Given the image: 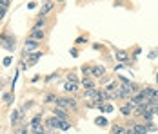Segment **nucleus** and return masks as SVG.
I'll list each match as a JSON object with an SVG mask.
<instances>
[{
	"mask_svg": "<svg viewBox=\"0 0 158 134\" xmlns=\"http://www.w3.org/2000/svg\"><path fill=\"white\" fill-rule=\"evenodd\" d=\"M24 114H26V112H24L22 109H15V111L11 112V125H13V127H18V123L24 121Z\"/></svg>",
	"mask_w": 158,
	"mask_h": 134,
	"instance_id": "0eeeda50",
	"label": "nucleus"
},
{
	"mask_svg": "<svg viewBox=\"0 0 158 134\" xmlns=\"http://www.w3.org/2000/svg\"><path fill=\"white\" fill-rule=\"evenodd\" d=\"M142 92L149 100H158V89H155V87H143Z\"/></svg>",
	"mask_w": 158,
	"mask_h": 134,
	"instance_id": "9b49d317",
	"label": "nucleus"
},
{
	"mask_svg": "<svg viewBox=\"0 0 158 134\" xmlns=\"http://www.w3.org/2000/svg\"><path fill=\"white\" fill-rule=\"evenodd\" d=\"M91 76H93V78H102V76H106V67H104V65H95Z\"/></svg>",
	"mask_w": 158,
	"mask_h": 134,
	"instance_id": "2eb2a0df",
	"label": "nucleus"
},
{
	"mask_svg": "<svg viewBox=\"0 0 158 134\" xmlns=\"http://www.w3.org/2000/svg\"><path fill=\"white\" fill-rule=\"evenodd\" d=\"M29 131H31V129H29V123H27V125H20V127H16L15 134H29Z\"/></svg>",
	"mask_w": 158,
	"mask_h": 134,
	"instance_id": "4be33fe9",
	"label": "nucleus"
},
{
	"mask_svg": "<svg viewBox=\"0 0 158 134\" xmlns=\"http://www.w3.org/2000/svg\"><path fill=\"white\" fill-rule=\"evenodd\" d=\"M27 38H33V40L42 42V40L46 38V31H44V29H38V27H33V29L29 31V35H27Z\"/></svg>",
	"mask_w": 158,
	"mask_h": 134,
	"instance_id": "6e6552de",
	"label": "nucleus"
},
{
	"mask_svg": "<svg viewBox=\"0 0 158 134\" xmlns=\"http://www.w3.org/2000/svg\"><path fill=\"white\" fill-rule=\"evenodd\" d=\"M58 105H62L65 109H71V111L78 109V104H77V100L73 96H62V98H58Z\"/></svg>",
	"mask_w": 158,
	"mask_h": 134,
	"instance_id": "7ed1b4c3",
	"label": "nucleus"
},
{
	"mask_svg": "<svg viewBox=\"0 0 158 134\" xmlns=\"http://www.w3.org/2000/svg\"><path fill=\"white\" fill-rule=\"evenodd\" d=\"M156 83H158V71H156Z\"/></svg>",
	"mask_w": 158,
	"mask_h": 134,
	"instance_id": "79ce46f5",
	"label": "nucleus"
},
{
	"mask_svg": "<svg viewBox=\"0 0 158 134\" xmlns=\"http://www.w3.org/2000/svg\"><path fill=\"white\" fill-rule=\"evenodd\" d=\"M11 65V56H6L4 58V67H9Z\"/></svg>",
	"mask_w": 158,
	"mask_h": 134,
	"instance_id": "72a5a7b5",
	"label": "nucleus"
},
{
	"mask_svg": "<svg viewBox=\"0 0 158 134\" xmlns=\"http://www.w3.org/2000/svg\"><path fill=\"white\" fill-rule=\"evenodd\" d=\"M98 109H100V112H106V114H107V112H113V111H114V105L113 104H104V105H100Z\"/></svg>",
	"mask_w": 158,
	"mask_h": 134,
	"instance_id": "412c9836",
	"label": "nucleus"
},
{
	"mask_svg": "<svg viewBox=\"0 0 158 134\" xmlns=\"http://www.w3.org/2000/svg\"><path fill=\"white\" fill-rule=\"evenodd\" d=\"M55 78H58V73H53L51 76H48V78H46V82H51V80H55Z\"/></svg>",
	"mask_w": 158,
	"mask_h": 134,
	"instance_id": "c9c22d12",
	"label": "nucleus"
},
{
	"mask_svg": "<svg viewBox=\"0 0 158 134\" xmlns=\"http://www.w3.org/2000/svg\"><path fill=\"white\" fill-rule=\"evenodd\" d=\"M113 134H127V127L120 125V123H113Z\"/></svg>",
	"mask_w": 158,
	"mask_h": 134,
	"instance_id": "f3484780",
	"label": "nucleus"
},
{
	"mask_svg": "<svg viewBox=\"0 0 158 134\" xmlns=\"http://www.w3.org/2000/svg\"><path fill=\"white\" fill-rule=\"evenodd\" d=\"M0 45L6 49V51H15L16 47V38L9 33H2L0 35Z\"/></svg>",
	"mask_w": 158,
	"mask_h": 134,
	"instance_id": "f257e3e1",
	"label": "nucleus"
},
{
	"mask_svg": "<svg viewBox=\"0 0 158 134\" xmlns=\"http://www.w3.org/2000/svg\"><path fill=\"white\" fill-rule=\"evenodd\" d=\"M80 85H82L84 89H95V87H96L95 80H93L91 76H84V80L80 82Z\"/></svg>",
	"mask_w": 158,
	"mask_h": 134,
	"instance_id": "f8f14e48",
	"label": "nucleus"
},
{
	"mask_svg": "<svg viewBox=\"0 0 158 134\" xmlns=\"http://www.w3.org/2000/svg\"><path fill=\"white\" fill-rule=\"evenodd\" d=\"M33 134H46V125H42V127H35V129H31Z\"/></svg>",
	"mask_w": 158,
	"mask_h": 134,
	"instance_id": "c756f323",
	"label": "nucleus"
},
{
	"mask_svg": "<svg viewBox=\"0 0 158 134\" xmlns=\"http://www.w3.org/2000/svg\"><path fill=\"white\" fill-rule=\"evenodd\" d=\"M38 47H40V42H38V40L27 38V40H26V45H24V55H31L35 51H38Z\"/></svg>",
	"mask_w": 158,
	"mask_h": 134,
	"instance_id": "20e7f679",
	"label": "nucleus"
},
{
	"mask_svg": "<svg viewBox=\"0 0 158 134\" xmlns=\"http://www.w3.org/2000/svg\"><path fill=\"white\" fill-rule=\"evenodd\" d=\"M55 7V0H42V7H40V15L38 16H48Z\"/></svg>",
	"mask_w": 158,
	"mask_h": 134,
	"instance_id": "423d86ee",
	"label": "nucleus"
},
{
	"mask_svg": "<svg viewBox=\"0 0 158 134\" xmlns=\"http://www.w3.org/2000/svg\"><path fill=\"white\" fill-rule=\"evenodd\" d=\"M135 131H136V134H147V127H145V123L143 125L135 123Z\"/></svg>",
	"mask_w": 158,
	"mask_h": 134,
	"instance_id": "393cba45",
	"label": "nucleus"
},
{
	"mask_svg": "<svg viewBox=\"0 0 158 134\" xmlns=\"http://www.w3.org/2000/svg\"><path fill=\"white\" fill-rule=\"evenodd\" d=\"M78 87H80L78 82H71V80H67V82H65V85H64V91H65V92H71V94H73L75 91H78Z\"/></svg>",
	"mask_w": 158,
	"mask_h": 134,
	"instance_id": "ddd939ff",
	"label": "nucleus"
},
{
	"mask_svg": "<svg viewBox=\"0 0 158 134\" xmlns=\"http://www.w3.org/2000/svg\"><path fill=\"white\" fill-rule=\"evenodd\" d=\"M42 125H44L42 114H36V116H33L31 121H29V129H35V127H42Z\"/></svg>",
	"mask_w": 158,
	"mask_h": 134,
	"instance_id": "4468645a",
	"label": "nucleus"
},
{
	"mask_svg": "<svg viewBox=\"0 0 158 134\" xmlns=\"http://www.w3.org/2000/svg\"><path fill=\"white\" fill-rule=\"evenodd\" d=\"M96 94H98V89H84V98H87V100H95Z\"/></svg>",
	"mask_w": 158,
	"mask_h": 134,
	"instance_id": "a211bd4d",
	"label": "nucleus"
},
{
	"mask_svg": "<svg viewBox=\"0 0 158 134\" xmlns=\"http://www.w3.org/2000/svg\"><path fill=\"white\" fill-rule=\"evenodd\" d=\"M53 114H55L58 120H67L69 118V109H65V107L56 104L55 107H53Z\"/></svg>",
	"mask_w": 158,
	"mask_h": 134,
	"instance_id": "39448f33",
	"label": "nucleus"
},
{
	"mask_svg": "<svg viewBox=\"0 0 158 134\" xmlns=\"http://www.w3.org/2000/svg\"><path fill=\"white\" fill-rule=\"evenodd\" d=\"M9 6H11V2H9V0H0V7H6V9H7Z\"/></svg>",
	"mask_w": 158,
	"mask_h": 134,
	"instance_id": "473e14b6",
	"label": "nucleus"
},
{
	"mask_svg": "<svg viewBox=\"0 0 158 134\" xmlns=\"http://www.w3.org/2000/svg\"><path fill=\"white\" fill-rule=\"evenodd\" d=\"M118 82H107V85L104 87V91H106V94H107V98H109V102H114V100H118Z\"/></svg>",
	"mask_w": 158,
	"mask_h": 134,
	"instance_id": "f03ea898",
	"label": "nucleus"
},
{
	"mask_svg": "<svg viewBox=\"0 0 158 134\" xmlns=\"http://www.w3.org/2000/svg\"><path fill=\"white\" fill-rule=\"evenodd\" d=\"M58 123H60V120L56 118V116H49L46 121H44V125L51 129V131H58Z\"/></svg>",
	"mask_w": 158,
	"mask_h": 134,
	"instance_id": "1a4fd4ad",
	"label": "nucleus"
},
{
	"mask_svg": "<svg viewBox=\"0 0 158 134\" xmlns=\"http://www.w3.org/2000/svg\"><path fill=\"white\" fill-rule=\"evenodd\" d=\"M31 107H33V102H26V104H24V107H22V111L26 112V109H31Z\"/></svg>",
	"mask_w": 158,
	"mask_h": 134,
	"instance_id": "f704fd0d",
	"label": "nucleus"
},
{
	"mask_svg": "<svg viewBox=\"0 0 158 134\" xmlns=\"http://www.w3.org/2000/svg\"><path fill=\"white\" fill-rule=\"evenodd\" d=\"M120 112L126 116V118H129L131 114H133V105H129V104H126V105H122L120 107Z\"/></svg>",
	"mask_w": 158,
	"mask_h": 134,
	"instance_id": "6ab92c4d",
	"label": "nucleus"
},
{
	"mask_svg": "<svg viewBox=\"0 0 158 134\" xmlns=\"http://www.w3.org/2000/svg\"><path fill=\"white\" fill-rule=\"evenodd\" d=\"M4 104H6V105L13 104V94H9V92H7V94H4Z\"/></svg>",
	"mask_w": 158,
	"mask_h": 134,
	"instance_id": "7c9ffc66",
	"label": "nucleus"
},
{
	"mask_svg": "<svg viewBox=\"0 0 158 134\" xmlns=\"http://www.w3.org/2000/svg\"><path fill=\"white\" fill-rule=\"evenodd\" d=\"M140 116H142L143 121L147 123V121H153V118H155L156 114H155V112H149V111H145V112H143V114H140Z\"/></svg>",
	"mask_w": 158,
	"mask_h": 134,
	"instance_id": "a878e982",
	"label": "nucleus"
},
{
	"mask_svg": "<svg viewBox=\"0 0 158 134\" xmlns=\"http://www.w3.org/2000/svg\"><path fill=\"white\" fill-rule=\"evenodd\" d=\"M4 16H6V7H0V20H4Z\"/></svg>",
	"mask_w": 158,
	"mask_h": 134,
	"instance_id": "58836bf2",
	"label": "nucleus"
},
{
	"mask_svg": "<svg viewBox=\"0 0 158 134\" xmlns=\"http://www.w3.org/2000/svg\"><path fill=\"white\" fill-rule=\"evenodd\" d=\"M42 55L44 53H40V51H35V53H31V56H29V62H27V65L31 67V65H35L36 62H38V58H42Z\"/></svg>",
	"mask_w": 158,
	"mask_h": 134,
	"instance_id": "dca6fc26",
	"label": "nucleus"
},
{
	"mask_svg": "<svg viewBox=\"0 0 158 134\" xmlns=\"http://www.w3.org/2000/svg\"><path fill=\"white\" fill-rule=\"evenodd\" d=\"M95 123L98 125V127H107V125H109V121L104 118V116H98V118H95Z\"/></svg>",
	"mask_w": 158,
	"mask_h": 134,
	"instance_id": "b1692460",
	"label": "nucleus"
},
{
	"mask_svg": "<svg viewBox=\"0 0 158 134\" xmlns=\"http://www.w3.org/2000/svg\"><path fill=\"white\" fill-rule=\"evenodd\" d=\"M145 127H147V132H156V131H158L156 125H155L153 121H147V123H145Z\"/></svg>",
	"mask_w": 158,
	"mask_h": 134,
	"instance_id": "c85d7f7f",
	"label": "nucleus"
},
{
	"mask_svg": "<svg viewBox=\"0 0 158 134\" xmlns=\"http://www.w3.org/2000/svg\"><path fill=\"white\" fill-rule=\"evenodd\" d=\"M46 24H48L46 16H38V20L35 22V27H38V29H44V27H46Z\"/></svg>",
	"mask_w": 158,
	"mask_h": 134,
	"instance_id": "5701e85b",
	"label": "nucleus"
},
{
	"mask_svg": "<svg viewBox=\"0 0 158 134\" xmlns=\"http://www.w3.org/2000/svg\"><path fill=\"white\" fill-rule=\"evenodd\" d=\"M85 42H87V38H85V36H78V38L75 40V44H77V45H82V44H85Z\"/></svg>",
	"mask_w": 158,
	"mask_h": 134,
	"instance_id": "2f4dec72",
	"label": "nucleus"
},
{
	"mask_svg": "<svg viewBox=\"0 0 158 134\" xmlns=\"http://www.w3.org/2000/svg\"><path fill=\"white\" fill-rule=\"evenodd\" d=\"M69 53H71V56H78V49H77V47H73Z\"/></svg>",
	"mask_w": 158,
	"mask_h": 134,
	"instance_id": "4c0bfd02",
	"label": "nucleus"
},
{
	"mask_svg": "<svg viewBox=\"0 0 158 134\" xmlns=\"http://www.w3.org/2000/svg\"><path fill=\"white\" fill-rule=\"evenodd\" d=\"M156 116H158V107H156Z\"/></svg>",
	"mask_w": 158,
	"mask_h": 134,
	"instance_id": "37998d69",
	"label": "nucleus"
},
{
	"mask_svg": "<svg viewBox=\"0 0 158 134\" xmlns=\"http://www.w3.org/2000/svg\"><path fill=\"white\" fill-rule=\"evenodd\" d=\"M73 129V125L67 121V120H60V123H58V131H71Z\"/></svg>",
	"mask_w": 158,
	"mask_h": 134,
	"instance_id": "aec40b11",
	"label": "nucleus"
},
{
	"mask_svg": "<svg viewBox=\"0 0 158 134\" xmlns=\"http://www.w3.org/2000/svg\"><path fill=\"white\" fill-rule=\"evenodd\" d=\"M67 80H71V82H78V78H77L75 75H71V73L67 75Z\"/></svg>",
	"mask_w": 158,
	"mask_h": 134,
	"instance_id": "e433bc0d",
	"label": "nucleus"
},
{
	"mask_svg": "<svg viewBox=\"0 0 158 134\" xmlns=\"http://www.w3.org/2000/svg\"><path fill=\"white\" fill-rule=\"evenodd\" d=\"M46 104H58V96H56V94H48V96H46Z\"/></svg>",
	"mask_w": 158,
	"mask_h": 134,
	"instance_id": "bb28decb",
	"label": "nucleus"
},
{
	"mask_svg": "<svg viewBox=\"0 0 158 134\" xmlns=\"http://www.w3.org/2000/svg\"><path fill=\"white\" fill-rule=\"evenodd\" d=\"M27 7H29V9H35V7H36V4H35V2H29V4H27Z\"/></svg>",
	"mask_w": 158,
	"mask_h": 134,
	"instance_id": "a19ab883",
	"label": "nucleus"
},
{
	"mask_svg": "<svg viewBox=\"0 0 158 134\" xmlns=\"http://www.w3.org/2000/svg\"><path fill=\"white\" fill-rule=\"evenodd\" d=\"M156 55H158L156 51H151V53H149V58H151V60H155V58H156Z\"/></svg>",
	"mask_w": 158,
	"mask_h": 134,
	"instance_id": "ea45409f",
	"label": "nucleus"
},
{
	"mask_svg": "<svg viewBox=\"0 0 158 134\" xmlns=\"http://www.w3.org/2000/svg\"><path fill=\"white\" fill-rule=\"evenodd\" d=\"M114 58L118 60V62H122V63H126L127 60H129V53L124 51V49H114Z\"/></svg>",
	"mask_w": 158,
	"mask_h": 134,
	"instance_id": "9d476101",
	"label": "nucleus"
},
{
	"mask_svg": "<svg viewBox=\"0 0 158 134\" xmlns=\"http://www.w3.org/2000/svg\"><path fill=\"white\" fill-rule=\"evenodd\" d=\"M82 73H84V76H91L93 67H91V65H82Z\"/></svg>",
	"mask_w": 158,
	"mask_h": 134,
	"instance_id": "cd10ccee",
	"label": "nucleus"
}]
</instances>
